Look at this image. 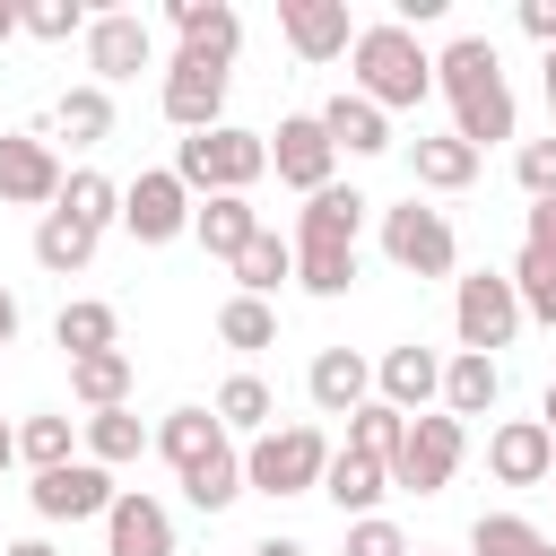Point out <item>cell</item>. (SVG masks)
<instances>
[{
    "label": "cell",
    "mask_w": 556,
    "mask_h": 556,
    "mask_svg": "<svg viewBox=\"0 0 556 556\" xmlns=\"http://www.w3.org/2000/svg\"><path fill=\"white\" fill-rule=\"evenodd\" d=\"M295 287L304 295H348L356 287V243H295Z\"/></svg>",
    "instance_id": "36"
},
{
    "label": "cell",
    "mask_w": 556,
    "mask_h": 556,
    "mask_svg": "<svg viewBox=\"0 0 556 556\" xmlns=\"http://www.w3.org/2000/svg\"><path fill=\"white\" fill-rule=\"evenodd\" d=\"M226 87H235V61L174 52V61H165V87H156V104H165V122L191 139V130H217V122H226Z\"/></svg>",
    "instance_id": "7"
},
{
    "label": "cell",
    "mask_w": 556,
    "mask_h": 556,
    "mask_svg": "<svg viewBox=\"0 0 556 556\" xmlns=\"http://www.w3.org/2000/svg\"><path fill=\"white\" fill-rule=\"evenodd\" d=\"M513 295H521V321H547L556 330V200H530L521 217V252H513Z\"/></svg>",
    "instance_id": "9"
},
{
    "label": "cell",
    "mask_w": 556,
    "mask_h": 556,
    "mask_svg": "<svg viewBox=\"0 0 556 556\" xmlns=\"http://www.w3.org/2000/svg\"><path fill=\"white\" fill-rule=\"evenodd\" d=\"M52 339L70 348V365H78V356H104V348H122V313L96 304V295H70V304L52 313Z\"/></svg>",
    "instance_id": "27"
},
{
    "label": "cell",
    "mask_w": 556,
    "mask_h": 556,
    "mask_svg": "<svg viewBox=\"0 0 556 556\" xmlns=\"http://www.w3.org/2000/svg\"><path fill=\"white\" fill-rule=\"evenodd\" d=\"M113 469H96V460H61V469H35V486H26V504H35V521H104L113 513Z\"/></svg>",
    "instance_id": "10"
},
{
    "label": "cell",
    "mask_w": 556,
    "mask_h": 556,
    "mask_svg": "<svg viewBox=\"0 0 556 556\" xmlns=\"http://www.w3.org/2000/svg\"><path fill=\"white\" fill-rule=\"evenodd\" d=\"M78 434H87V460H96V469H122V460L148 452V426H139L130 408H96V417H78Z\"/></svg>",
    "instance_id": "34"
},
{
    "label": "cell",
    "mask_w": 556,
    "mask_h": 556,
    "mask_svg": "<svg viewBox=\"0 0 556 556\" xmlns=\"http://www.w3.org/2000/svg\"><path fill=\"white\" fill-rule=\"evenodd\" d=\"M313 495H330L348 521H365V513L391 495V469H382V460H365V452H330V469H321V486H313Z\"/></svg>",
    "instance_id": "23"
},
{
    "label": "cell",
    "mask_w": 556,
    "mask_h": 556,
    "mask_svg": "<svg viewBox=\"0 0 556 556\" xmlns=\"http://www.w3.org/2000/svg\"><path fill=\"white\" fill-rule=\"evenodd\" d=\"M539 426H547V443H556V382H547V400H539Z\"/></svg>",
    "instance_id": "48"
},
{
    "label": "cell",
    "mask_w": 556,
    "mask_h": 556,
    "mask_svg": "<svg viewBox=\"0 0 556 556\" xmlns=\"http://www.w3.org/2000/svg\"><path fill=\"white\" fill-rule=\"evenodd\" d=\"M348 61H356V96L374 104V113H400V104H426L434 96V52L408 35V26H356V43H348Z\"/></svg>",
    "instance_id": "2"
},
{
    "label": "cell",
    "mask_w": 556,
    "mask_h": 556,
    "mask_svg": "<svg viewBox=\"0 0 556 556\" xmlns=\"http://www.w3.org/2000/svg\"><path fill=\"white\" fill-rule=\"evenodd\" d=\"M261 139H269V174H278V182H295L304 200H313L321 182H339V174H330V165H339V148L321 139V122H313V113H287V122H278V130H261Z\"/></svg>",
    "instance_id": "14"
},
{
    "label": "cell",
    "mask_w": 556,
    "mask_h": 556,
    "mask_svg": "<svg viewBox=\"0 0 556 556\" xmlns=\"http://www.w3.org/2000/svg\"><path fill=\"white\" fill-rule=\"evenodd\" d=\"M165 17H174V35H182V52H208V61H235V43H243V17H235L226 0H174Z\"/></svg>",
    "instance_id": "24"
},
{
    "label": "cell",
    "mask_w": 556,
    "mask_h": 556,
    "mask_svg": "<svg viewBox=\"0 0 556 556\" xmlns=\"http://www.w3.org/2000/svg\"><path fill=\"white\" fill-rule=\"evenodd\" d=\"M122 226H130V243H174V235H191V191L174 182V165L122 182Z\"/></svg>",
    "instance_id": "13"
},
{
    "label": "cell",
    "mask_w": 556,
    "mask_h": 556,
    "mask_svg": "<svg viewBox=\"0 0 556 556\" xmlns=\"http://www.w3.org/2000/svg\"><path fill=\"white\" fill-rule=\"evenodd\" d=\"M452 330H460L469 356L513 348V330H521V295H513V278H504V269H469V278L452 287Z\"/></svg>",
    "instance_id": "8"
},
{
    "label": "cell",
    "mask_w": 556,
    "mask_h": 556,
    "mask_svg": "<svg viewBox=\"0 0 556 556\" xmlns=\"http://www.w3.org/2000/svg\"><path fill=\"white\" fill-rule=\"evenodd\" d=\"M495 400H504V365H495V356H469V348H460V356L443 365V417H486Z\"/></svg>",
    "instance_id": "28"
},
{
    "label": "cell",
    "mask_w": 556,
    "mask_h": 556,
    "mask_svg": "<svg viewBox=\"0 0 556 556\" xmlns=\"http://www.w3.org/2000/svg\"><path fill=\"white\" fill-rule=\"evenodd\" d=\"M321 469H330V434H321L313 417L269 426V434H252V443H243V495L287 504V495H313V486H321Z\"/></svg>",
    "instance_id": "4"
},
{
    "label": "cell",
    "mask_w": 556,
    "mask_h": 556,
    "mask_svg": "<svg viewBox=\"0 0 556 556\" xmlns=\"http://www.w3.org/2000/svg\"><path fill=\"white\" fill-rule=\"evenodd\" d=\"M182 495H191L200 513H226V504L243 495V452H235V443H217L208 460H191V469H182Z\"/></svg>",
    "instance_id": "35"
},
{
    "label": "cell",
    "mask_w": 556,
    "mask_h": 556,
    "mask_svg": "<svg viewBox=\"0 0 556 556\" xmlns=\"http://www.w3.org/2000/svg\"><path fill=\"white\" fill-rule=\"evenodd\" d=\"M87 70H96V87L113 96L122 78H139V70H156V35H148V17H130V9H104V17H87Z\"/></svg>",
    "instance_id": "11"
},
{
    "label": "cell",
    "mask_w": 556,
    "mask_h": 556,
    "mask_svg": "<svg viewBox=\"0 0 556 556\" xmlns=\"http://www.w3.org/2000/svg\"><path fill=\"white\" fill-rule=\"evenodd\" d=\"M9 35H17V0H0V43H9Z\"/></svg>",
    "instance_id": "49"
},
{
    "label": "cell",
    "mask_w": 556,
    "mask_h": 556,
    "mask_svg": "<svg viewBox=\"0 0 556 556\" xmlns=\"http://www.w3.org/2000/svg\"><path fill=\"white\" fill-rule=\"evenodd\" d=\"M547 486H556V469H547Z\"/></svg>",
    "instance_id": "54"
},
{
    "label": "cell",
    "mask_w": 556,
    "mask_h": 556,
    "mask_svg": "<svg viewBox=\"0 0 556 556\" xmlns=\"http://www.w3.org/2000/svg\"><path fill=\"white\" fill-rule=\"evenodd\" d=\"M382 252H391V269H408V278H452L460 235H452L443 208H426V200L408 191L400 208H382Z\"/></svg>",
    "instance_id": "6"
},
{
    "label": "cell",
    "mask_w": 556,
    "mask_h": 556,
    "mask_svg": "<svg viewBox=\"0 0 556 556\" xmlns=\"http://www.w3.org/2000/svg\"><path fill=\"white\" fill-rule=\"evenodd\" d=\"M208 408H217V426H226V434H269V408H278V400H269V382H261V374H235V382H217V400H208Z\"/></svg>",
    "instance_id": "37"
},
{
    "label": "cell",
    "mask_w": 556,
    "mask_h": 556,
    "mask_svg": "<svg viewBox=\"0 0 556 556\" xmlns=\"http://www.w3.org/2000/svg\"><path fill=\"white\" fill-rule=\"evenodd\" d=\"M434 87L452 96V139H469L478 156L495 139H513V87H504V61L486 35H452L434 52Z\"/></svg>",
    "instance_id": "1"
},
{
    "label": "cell",
    "mask_w": 556,
    "mask_h": 556,
    "mask_svg": "<svg viewBox=\"0 0 556 556\" xmlns=\"http://www.w3.org/2000/svg\"><path fill=\"white\" fill-rule=\"evenodd\" d=\"M61 217H78V226H122V182L113 174H96V165H78V174H61V200H52Z\"/></svg>",
    "instance_id": "31"
},
{
    "label": "cell",
    "mask_w": 556,
    "mask_h": 556,
    "mask_svg": "<svg viewBox=\"0 0 556 556\" xmlns=\"http://www.w3.org/2000/svg\"><path fill=\"white\" fill-rule=\"evenodd\" d=\"M226 269H235V295H261V304H269V295L295 278V243H278V235L261 226V235H252V243H243Z\"/></svg>",
    "instance_id": "29"
},
{
    "label": "cell",
    "mask_w": 556,
    "mask_h": 556,
    "mask_svg": "<svg viewBox=\"0 0 556 556\" xmlns=\"http://www.w3.org/2000/svg\"><path fill=\"white\" fill-rule=\"evenodd\" d=\"M70 443H78V417H52V408H43V417L17 426V460H35V469H61Z\"/></svg>",
    "instance_id": "42"
},
{
    "label": "cell",
    "mask_w": 556,
    "mask_h": 556,
    "mask_svg": "<svg viewBox=\"0 0 556 556\" xmlns=\"http://www.w3.org/2000/svg\"><path fill=\"white\" fill-rule=\"evenodd\" d=\"M539 556H556V547H539Z\"/></svg>",
    "instance_id": "53"
},
{
    "label": "cell",
    "mask_w": 556,
    "mask_h": 556,
    "mask_svg": "<svg viewBox=\"0 0 556 556\" xmlns=\"http://www.w3.org/2000/svg\"><path fill=\"white\" fill-rule=\"evenodd\" d=\"M278 35L295 43V61H339L356 43L348 0H278Z\"/></svg>",
    "instance_id": "16"
},
{
    "label": "cell",
    "mask_w": 556,
    "mask_h": 556,
    "mask_svg": "<svg viewBox=\"0 0 556 556\" xmlns=\"http://www.w3.org/2000/svg\"><path fill=\"white\" fill-rule=\"evenodd\" d=\"M408 174H417L426 191H469V182H478V148H469V139H452V130L408 139Z\"/></svg>",
    "instance_id": "26"
},
{
    "label": "cell",
    "mask_w": 556,
    "mask_h": 556,
    "mask_svg": "<svg viewBox=\"0 0 556 556\" xmlns=\"http://www.w3.org/2000/svg\"><path fill=\"white\" fill-rule=\"evenodd\" d=\"M547 113H556V52H547Z\"/></svg>",
    "instance_id": "51"
},
{
    "label": "cell",
    "mask_w": 556,
    "mask_h": 556,
    "mask_svg": "<svg viewBox=\"0 0 556 556\" xmlns=\"http://www.w3.org/2000/svg\"><path fill=\"white\" fill-rule=\"evenodd\" d=\"M521 35L556 52V0H521Z\"/></svg>",
    "instance_id": "45"
},
{
    "label": "cell",
    "mask_w": 556,
    "mask_h": 556,
    "mask_svg": "<svg viewBox=\"0 0 556 556\" xmlns=\"http://www.w3.org/2000/svg\"><path fill=\"white\" fill-rule=\"evenodd\" d=\"M61 148L43 130H0V200L9 208H52L61 200Z\"/></svg>",
    "instance_id": "12"
},
{
    "label": "cell",
    "mask_w": 556,
    "mask_h": 556,
    "mask_svg": "<svg viewBox=\"0 0 556 556\" xmlns=\"http://www.w3.org/2000/svg\"><path fill=\"white\" fill-rule=\"evenodd\" d=\"M486 469H495V486H547V469H556L547 426H539V417H504V426H486Z\"/></svg>",
    "instance_id": "15"
},
{
    "label": "cell",
    "mask_w": 556,
    "mask_h": 556,
    "mask_svg": "<svg viewBox=\"0 0 556 556\" xmlns=\"http://www.w3.org/2000/svg\"><path fill=\"white\" fill-rule=\"evenodd\" d=\"M408 556H434V547H408Z\"/></svg>",
    "instance_id": "52"
},
{
    "label": "cell",
    "mask_w": 556,
    "mask_h": 556,
    "mask_svg": "<svg viewBox=\"0 0 556 556\" xmlns=\"http://www.w3.org/2000/svg\"><path fill=\"white\" fill-rule=\"evenodd\" d=\"M252 556H313V547H304V539H261Z\"/></svg>",
    "instance_id": "46"
},
{
    "label": "cell",
    "mask_w": 556,
    "mask_h": 556,
    "mask_svg": "<svg viewBox=\"0 0 556 556\" xmlns=\"http://www.w3.org/2000/svg\"><path fill=\"white\" fill-rule=\"evenodd\" d=\"M0 556H61L52 539H17V547H0Z\"/></svg>",
    "instance_id": "47"
},
{
    "label": "cell",
    "mask_w": 556,
    "mask_h": 556,
    "mask_svg": "<svg viewBox=\"0 0 556 556\" xmlns=\"http://www.w3.org/2000/svg\"><path fill=\"white\" fill-rule=\"evenodd\" d=\"M96 226H78V217H61V208H43V226H35V261L52 269V278H78L87 261H96Z\"/></svg>",
    "instance_id": "32"
},
{
    "label": "cell",
    "mask_w": 556,
    "mask_h": 556,
    "mask_svg": "<svg viewBox=\"0 0 556 556\" xmlns=\"http://www.w3.org/2000/svg\"><path fill=\"white\" fill-rule=\"evenodd\" d=\"M217 339L243 348V356H261V348L278 339V313H269L261 295H226V304H217Z\"/></svg>",
    "instance_id": "39"
},
{
    "label": "cell",
    "mask_w": 556,
    "mask_h": 556,
    "mask_svg": "<svg viewBox=\"0 0 556 556\" xmlns=\"http://www.w3.org/2000/svg\"><path fill=\"white\" fill-rule=\"evenodd\" d=\"M9 460H17V426H0V469H9Z\"/></svg>",
    "instance_id": "50"
},
{
    "label": "cell",
    "mask_w": 556,
    "mask_h": 556,
    "mask_svg": "<svg viewBox=\"0 0 556 556\" xmlns=\"http://www.w3.org/2000/svg\"><path fill=\"white\" fill-rule=\"evenodd\" d=\"M513 174H521V191H530V200H556V130H547V139H530V148L513 156Z\"/></svg>",
    "instance_id": "43"
},
{
    "label": "cell",
    "mask_w": 556,
    "mask_h": 556,
    "mask_svg": "<svg viewBox=\"0 0 556 556\" xmlns=\"http://www.w3.org/2000/svg\"><path fill=\"white\" fill-rule=\"evenodd\" d=\"M348 556H408V539H400V521L365 513V521H348Z\"/></svg>",
    "instance_id": "44"
},
{
    "label": "cell",
    "mask_w": 556,
    "mask_h": 556,
    "mask_svg": "<svg viewBox=\"0 0 556 556\" xmlns=\"http://www.w3.org/2000/svg\"><path fill=\"white\" fill-rule=\"evenodd\" d=\"M365 191L356 182H321L313 200H304V217H295V243H356L365 235Z\"/></svg>",
    "instance_id": "22"
},
{
    "label": "cell",
    "mask_w": 556,
    "mask_h": 556,
    "mask_svg": "<svg viewBox=\"0 0 556 556\" xmlns=\"http://www.w3.org/2000/svg\"><path fill=\"white\" fill-rule=\"evenodd\" d=\"M400 434H408V417H400L391 400H365V408L348 417V443H339V452H365V460H382V469H391Z\"/></svg>",
    "instance_id": "38"
},
{
    "label": "cell",
    "mask_w": 556,
    "mask_h": 556,
    "mask_svg": "<svg viewBox=\"0 0 556 556\" xmlns=\"http://www.w3.org/2000/svg\"><path fill=\"white\" fill-rule=\"evenodd\" d=\"M261 174H269V139H261V130H235V122L191 130V139L174 148V182H182L191 200H217V191H243V200H252Z\"/></svg>",
    "instance_id": "3"
},
{
    "label": "cell",
    "mask_w": 556,
    "mask_h": 556,
    "mask_svg": "<svg viewBox=\"0 0 556 556\" xmlns=\"http://www.w3.org/2000/svg\"><path fill=\"white\" fill-rule=\"evenodd\" d=\"M148 443H156L174 469H191V460H208V452H217V443H235V434L217 426V408H165V426H156Z\"/></svg>",
    "instance_id": "30"
},
{
    "label": "cell",
    "mask_w": 556,
    "mask_h": 556,
    "mask_svg": "<svg viewBox=\"0 0 556 556\" xmlns=\"http://www.w3.org/2000/svg\"><path fill=\"white\" fill-rule=\"evenodd\" d=\"M104 556H174V513L156 495L122 486L113 513H104Z\"/></svg>",
    "instance_id": "18"
},
{
    "label": "cell",
    "mask_w": 556,
    "mask_h": 556,
    "mask_svg": "<svg viewBox=\"0 0 556 556\" xmlns=\"http://www.w3.org/2000/svg\"><path fill=\"white\" fill-rule=\"evenodd\" d=\"M547 539H539V521H521V513H478L469 521V556H539Z\"/></svg>",
    "instance_id": "40"
},
{
    "label": "cell",
    "mask_w": 556,
    "mask_h": 556,
    "mask_svg": "<svg viewBox=\"0 0 556 556\" xmlns=\"http://www.w3.org/2000/svg\"><path fill=\"white\" fill-rule=\"evenodd\" d=\"M191 235H200V252L208 261H235L252 235H261V208L243 200V191H217V200H191Z\"/></svg>",
    "instance_id": "21"
},
{
    "label": "cell",
    "mask_w": 556,
    "mask_h": 556,
    "mask_svg": "<svg viewBox=\"0 0 556 556\" xmlns=\"http://www.w3.org/2000/svg\"><path fill=\"white\" fill-rule=\"evenodd\" d=\"M304 391H313V408H321V417H356V408L374 400V365H365L356 348H321V356H313V374H304Z\"/></svg>",
    "instance_id": "19"
},
{
    "label": "cell",
    "mask_w": 556,
    "mask_h": 556,
    "mask_svg": "<svg viewBox=\"0 0 556 556\" xmlns=\"http://www.w3.org/2000/svg\"><path fill=\"white\" fill-rule=\"evenodd\" d=\"M70 400L96 417V408H130V356L122 348H104V356H78L70 365Z\"/></svg>",
    "instance_id": "33"
},
{
    "label": "cell",
    "mask_w": 556,
    "mask_h": 556,
    "mask_svg": "<svg viewBox=\"0 0 556 556\" xmlns=\"http://www.w3.org/2000/svg\"><path fill=\"white\" fill-rule=\"evenodd\" d=\"M460 452H469V426L443 417V408H426V417H408V434L391 452V486L400 495H443L452 469H460Z\"/></svg>",
    "instance_id": "5"
},
{
    "label": "cell",
    "mask_w": 556,
    "mask_h": 556,
    "mask_svg": "<svg viewBox=\"0 0 556 556\" xmlns=\"http://www.w3.org/2000/svg\"><path fill=\"white\" fill-rule=\"evenodd\" d=\"M52 139H70V148H104L113 139V96L87 78V87H61L52 96Z\"/></svg>",
    "instance_id": "25"
},
{
    "label": "cell",
    "mask_w": 556,
    "mask_h": 556,
    "mask_svg": "<svg viewBox=\"0 0 556 556\" xmlns=\"http://www.w3.org/2000/svg\"><path fill=\"white\" fill-rule=\"evenodd\" d=\"M0 295H9V287H0Z\"/></svg>",
    "instance_id": "55"
},
{
    "label": "cell",
    "mask_w": 556,
    "mask_h": 556,
    "mask_svg": "<svg viewBox=\"0 0 556 556\" xmlns=\"http://www.w3.org/2000/svg\"><path fill=\"white\" fill-rule=\"evenodd\" d=\"M17 35L70 43V35H87V0H17Z\"/></svg>",
    "instance_id": "41"
},
{
    "label": "cell",
    "mask_w": 556,
    "mask_h": 556,
    "mask_svg": "<svg viewBox=\"0 0 556 556\" xmlns=\"http://www.w3.org/2000/svg\"><path fill=\"white\" fill-rule=\"evenodd\" d=\"M374 400H391L400 417H426V400H443V356L434 348H382V365H374Z\"/></svg>",
    "instance_id": "17"
},
{
    "label": "cell",
    "mask_w": 556,
    "mask_h": 556,
    "mask_svg": "<svg viewBox=\"0 0 556 556\" xmlns=\"http://www.w3.org/2000/svg\"><path fill=\"white\" fill-rule=\"evenodd\" d=\"M313 122H321V139H330L339 156H382V148H391V113H374L356 87H339Z\"/></svg>",
    "instance_id": "20"
}]
</instances>
